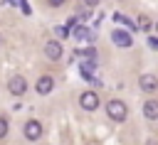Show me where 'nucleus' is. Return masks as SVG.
Wrapping results in <instances>:
<instances>
[{
    "label": "nucleus",
    "instance_id": "13",
    "mask_svg": "<svg viewBox=\"0 0 158 145\" xmlns=\"http://www.w3.org/2000/svg\"><path fill=\"white\" fill-rule=\"evenodd\" d=\"M136 25H138V27H141V29H143V32H146V29H148V27H151V20H148V17H146V15H141V17H138V22H136Z\"/></svg>",
    "mask_w": 158,
    "mask_h": 145
},
{
    "label": "nucleus",
    "instance_id": "1",
    "mask_svg": "<svg viewBox=\"0 0 158 145\" xmlns=\"http://www.w3.org/2000/svg\"><path fill=\"white\" fill-rule=\"evenodd\" d=\"M106 113H109V118H111V120L123 123V120H126V116H128V108H126V103H123V101L114 98V101H109V103H106Z\"/></svg>",
    "mask_w": 158,
    "mask_h": 145
},
{
    "label": "nucleus",
    "instance_id": "5",
    "mask_svg": "<svg viewBox=\"0 0 158 145\" xmlns=\"http://www.w3.org/2000/svg\"><path fill=\"white\" fill-rule=\"evenodd\" d=\"M62 52H64V49H62L59 42H47V44H44V57H47L49 61H59V59H62Z\"/></svg>",
    "mask_w": 158,
    "mask_h": 145
},
{
    "label": "nucleus",
    "instance_id": "10",
    "mask_svg": "<svg viewBox=\"0 0 158 145\" xmlns=\"http://www.w3.org/2000/svg\"><path fill=\"white\" fill-rule=\"evenodd\" d=\"M77 59L79 61H89V64H96V52L89 47V49H79L77 52Z\"/></svg>",
    "mask_w": 158,
    "mask_h": 145
},
{
    "label": "nucleus",
    "instance_id": "2",
    "mask_svg": "<svg viewBox=\"0 0 158 145\" xmlns=\"http://www.w3.org/2000/svg\"><path fill=\"white\" fill-rule=\"evenodd\" d=\"M7 91H10L12 96H22V93L27 91V79L20 76V74L10 76V81H7Z\"/></svg>",
    "mask_w": 158,
    "mask_h": 145
},
{
    "label": "nucleus",
    "instance_id": "8",
    "mask_svg": "<svg viewBox=\"0 0 158 145\" xmlns=\"http://www.w3.org/2000/svg\"><path fill=\"white\" fill-rule=\"evenodd\" d=\"M111 39H114V44H118V47H131V44H133L131 34L123 32V29H116V32L111 34Z\"/></svg>",
    "mask_w": 158,
    "mask_h": 145
},
{
    "label": "nucleus",
    "instance_id": "12",
    "mask_svg": "<svg viewBox=\"0 0 158 145\" xmlns=\"http://www.w3.org/2000/svg\"><path fill=\"white\" fill-rule=\"evenodd\" d=\"M79 69H81V76H91V71L96 69V64H89V61H79Z\"/></svg>",
    "mask_w": 158,
    "mask_h": 145
},
{
    "label": "nucleus",
    "instance_id": "4",
    "mask_svg": "<svg viewBox=\"0 0 158 145\" xmlns=\"http://www.w3.org/2000/svg\"><path fill=\"white\" fill-rule=\"evenodd\" d=\"M138 86H141V91L153 93V91H158V76H156V74H141Z\"/></svg>",
    "mask_w": 158,
    "mask_h": 145
},
{
    "label": "nucleus",
    "instance_id": "7",
    "mask_svg": "<svg viewBox=\"0 0 158 145\" xmlns=\"http://www.w3.org/2000/svg\"><path fill=\"white\" fill-rule=\"evenodd\" d=\"M35 88H37V93L47 96V93L54 88V81H52V76H40V79H37V84H35Z\"/></svg>",
    "mask_w": 158,
    "mask_h": 145
},
{
    "label": "nucleus",
    "instance_id": "18",
    "mask_svg": "<svg viewBox=\"0 0 158 145\" xmlns=\"http://www.w3.org/2000/svg\"><path fill=\"white\" fill-rule=\"evenodd\" d=\"M62 2H64V0H49V5H52V7H59Z\"/></svg>",
    "mask_w": 158,
    "mask_h": 145
},
{
    "label": "nucleus",
    "instance_id": "17",
    "mask_svg": "<svg viewBox=\"0 0 158 145\" xmlns=\"http://www.w3.org/2000/svg\"><path fill=\"white\" fill-rule=\"evenodd\" d=\"M84 5H89V7H94V5H99V0H84Z\"/></svg>",
    "mask_w": 158,
    "mask_h": 145
},
{
    "label": "nucleus",
    "instance_id": "15",
    "mask_svg": "<svg viewBox=\"0 0 158 145\" xmlns=\"http://www.w3.org/2000/svg\"><path fill=\"white\" fill-rule=\"evenodd\" d=\"M114 20H116V22H118V25H128V27H133V25H131V22H128V20H126V17H123V15H118V12H116V15H114Z\"/></svg>",
    "mask_w": 158,
    "mask_h": 145
},
{
    "label": "nucleus",
    "instance_id": "9",
    "mask_svg": "<svg viewBox=\"0 0 158 145\" xmlns=\"http://www.w3.org/2000/svg\"><path fill=\"white\" fill-rule=\"evenodd\" d=\"M143 116L148 120H158V101H146L143 103Z\"/></svg>",
    "mask_w": 158,
    "mask_h": 145
},
{
    "label": "nucleus",
    "instance_id": "19",
    "mask_svg": "<svg viewBox=\"0 0 158 145\" xmlns=\"http://www.w3.org/2000/svg\"><path fill=\"white\" fill-rule=\"evenodd\" d=\"M156 27H158V25H156Z\"/></svg>",
    "mask_w": 158,
    "mask_h": 145
},
{
    "label": "nucleus",
    "instance_id": "16",
    "mask_svg": "<svg viewBox=\"0 0 158 145\" xmlns=\"http://www.w3.org/2000/svg\"><path fill=\"white\" fill-rule=\"evenodd\" d=\"M54 32H57V34H59V39H64V37H67V34H69V32H67V29H64V27H57V29H54Z\"/></svg>",
    "mask_w": 158,
    "mask_h": 145
},
{
    "label": "nucleus",
    "instance_id": "14",
    "mask_svg": "<svg viewBox=\"0 0 158 145\" xmlns=\"http://www.w3.org/2000/svg\"><path fill=\"white\" fill-rule=\"evenodd\" d=\"M7 130H10L7 118H0V138H5V135H7Z\"/></svg>",
    "mask_w": 158,
    "mask_h": 145
},
{
    "label": "nucleus",
    "instance_id": "11",
    "mask_svg": "<svg viewBox=\"0 0 158 145\" xmlns=\"http://www.w3.org/2000/svg\"><path fill=\"white\" fill-rule=\"evenodd\" d=\"M74 34H77V39H91V37H94V34H91L86 27H81V25H79V27H74Z\"/></svg>",
    "mask_w": 158,
    "mask_h": 145
},
{
    "label": "nucleus",
    "instance_id": "3",
    "mask_svg": "<svg viewBox=\"0 0 158 145\" xmlns=\"http://www.w3.org/2000/svg\"><path fill=\"white\" fill-rule=\"evenodd\" d=\"M79 106H81L84 111H96V108H99V93H96V91H84V93L79 96Z\"/></svg>",
    "mask_w": 158,
    "mask_h": 145
},
{
    "label": "nucleus",
    "instance_id": "6",
    "mask_svg": "<svg viewBox=\"0 0 158 145\" xmlns=\"http://www.w3.org/2000/svg\"><path fill=\"white\" fill-rule=\"evenodd\" d=\"M25 138H27V140H40V138H42V125H40V120H27V123H25Z\"/></svg>",
    "mask_w": 158,
    "mask_h": 145
}]
</instances>
